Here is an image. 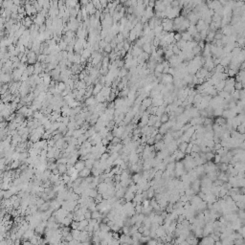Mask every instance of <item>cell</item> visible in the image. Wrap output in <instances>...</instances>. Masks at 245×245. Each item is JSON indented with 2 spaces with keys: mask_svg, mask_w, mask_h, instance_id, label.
<instances>
[{
  "mask_svg": "<svg viewBox=\"0 0 245 245\" xmlns=\"http://www.w3.org/2000/svg\"><path fill=\"white\" fill-rule=\"evenodd\" d=\"M92 172H91V169L88 168H83V169H81L80 171H79V177H82V178H85V177H87V176H89V175H91Z\"/></svg>",
  "mask_w": 245,
  "mask_h": 245,
  "instance_id": "6da1fadb",
  "label": "cell"
},
{
  "mask_svg": "<svg viewBox=\"0 0 245 245\" xmlns=\"http://www.w3.org/2000/svg\"><path fill=\"white\" fill-rule=\"evenodd\" d=\"M75 168H76V169L78 171H80L81 169H83V168H85V161L79 159V161L75 164Z\"/></svg>",
  "mask_w": 245,
  "mask_h": 245,
  "instance_id": "7a4b0ae2",
  "label": "cell"
},
{
  "mask_svg": "<svg viewBox=\"0 0 245 245\" xmlns=\"http://www.w3.org/2000/svg\"><path fill=\"white\" fill-rule=\"evenodd\" d=\"M188 145L189 143L188 142H181L179 145H178V149L183 153H186V150H187V148H188Z\"/></svg>",
  "mask_w": 245,
  "mask_h": 245,
  "instance_id": "3957f363",
  "label": "cell"
},
{
  "mask_svg": "<svg viewBox=\"0 0 245 245\" xmlns=\"http://www.w3.org/2000/svg\"><path fill=\"white\" fill-rule=\"evenodd\" d=\"M103 87H104V85H102L101 83H97V84H95L94 89H93V95H94V96H97L100 92L102 91Z\"/></svg>",
  "mask_w": 245,
  "mask_h": 245,
  "instance_id": "277c9868",
  "label": "cell"
},
{
  "mask_svg": "<svg viewBox=\"0 0 245 245\" xmlns=\"http://www.w3.org/2000/svg\"><path fill=\"white\" fill-rule=\"evenodd\" d=\"M202 50H203V49H202V48H201V47L197 44V45H195L193 48H192V53H193V55H194V56H200V54L202 53Z\"/></svg>",
  "mask_w": 245,
  "mask_h": 245,
  "instance_id": "5b68a950",
  "label": "cell"
},
{
  "mask_svg": "<svg viewBox=\"0 0 245 245\" xmlns=\"http://www.w3.org/2000/svg\"><path fill=\"white\" fill-rule=\"evenodd\" d=\"M160 121L162 123H166V122H168L169 121V114L168 113H164L163 115H161V117H160Z\"/></svg>",
  "mask_w": 245,
  "mask_h": 245,
  "instance_id": "8992f818",
  "label": "cell"
},
{
  "mask_svg": "<svg viewBox=\"0 0 245 245\" xmlns=\"http://www.w3.org/2000/svg\"><path fill=\"white\" fill-rule=\"evenodd\" d=\"M58 168H59V170H60V172H61V174H63V173H65L66 171H67V165L66 164H59L58 165Z\"/></svg>",
  "mask_w": 245,
  "mask_h": 245,
  "instance_id": "52a82bcc",
  "label": "cell"
},
{
  "mask_svg": "<svg viewBox=\"0 0 245 245\" xmlns=\"http://www.w3.org/2000/svg\"><path fill=\"white\" fill-rule=\"evenodd\" d=\"M223 36H224V34L218 30V31H216V33H215V35H214V39H215V40H222Z\"/></svg>",
  "mask_w": 245,
  "mask_h": 245,
  "instance_id": "ba28073f",
  "label": "cell"
},
{
  "mask_svg": "<svg viewBox=\"0 0 245 245\" xmlns=\"http://www.w3.org/2000/svg\"><path fill=\"white\" fill-rule=\"evenodd\" d=\"M72 221H73V219L72 218H69V217H67V216H65L64 217V219L62 220V224L64 225V226H70L71 225V223H72Z\"/></svg>",
  "mask_w": 245,
  "mask_h": 245,
  "instance_id": "9c48e42d",
  "label": "cell"
},
{
  "mask_svg": "<svg viewBox=\"0 0 245 245\" xmlns=\"http://www.w3.org/2000/svg\"><path fill=\"white\" fill-rule=\"evenodd\" d=\"M59 46H60V48H61V51H64V50H66V49H67L68 43H67V42H65V41L61 38V40L60 41V43H59Z\"/></svg>",
  "mask_w": 245,
  "mask_h": 245,
  "instance_id": "30bf717a",
  "label": "cell"
},
{
  "mask_svg": "<svg viewBox=\"0 0 245 245\" xmlns=\"http://www.w3.org/2000/svg\"><path fill=\"white\" fill-rule=\"evenodd\" d=\"M243 88H244V85L242 84L241 81H236V83H235V89H236V90L240 91V90H242Z\"/></svg>",
  "mask_w": 245,
  "mask_h": 245,
  "instance_id": "8fae6325",
  "label": "cell"
},
{
  "mask_svg": "<svg viewBox=\"0 0 245 245\" xmlns=\"http://www.w3.org/2000/svg\"><path fill=\"white\" fill-rule=\"evenodd\" d=\"M164 68H165V66L163 65V63H158V64L156 65V67H155V70H154V71L159 72V73H163Z\"/></svg>",
  "mask_w": 245,
  "mask_h": 245,
  "instance_id": "7c38bea8",
  "label": "cell"
},
{
  "mask_svg": "<svg viewBox=\"0 0 245 245\" xmlns=\"http://www.w3.org/2000/svg\"><path fill=\"white\" fill-rule=\"evenodd\" d=\"M64 139L63 138H61L60 140H58L57 142H56V147L58 148V149H62V146H63V144H64Z\"/></svg>",
  "mask_w": 245,
  "mask_h": 245,
  "instance_id": "4fadbf2b",
  "label": "cell"
},
{
  "mask_svg": "<svg viewBox=\"0 0 245 245\" xmlns=\"http://www.w3.org/2000/svg\"><path fill=\"white\" fill-rule=\"evenodd\" d=\"M98 193H99L98 189H90V191H89V196L93 197V198H95Z\"/></svg>",
  "mask_w": 245,
  "mask_h": 245,
  "instance_id": "5bb4252c",
  "label": "cell"
},
{
  "mask_svg": "<svg viewBox=\"0 0 245 245\" xmlns=\"http://www.w3.org/2000/svg\"><path fill=\"white\" fill-rule=\"evenodd\" d=\"M104 51L106 53V54H110L112 51H113V48L111 47V45H110V43H107L106 45H105V47L104 48Z\"/></svg>",
  "mask_w": 245,
  "mask_h": 245,
  "instance_id": "9a60e30c",
  "label": "cell"
},
{
  "mask_svg": "<svg viewBox=\"0 0 245 245\" xmlns=\"http://www.w3.org/2000/svg\"><path fill=\"white\" fill-rule=\"evenodd\" d=\"M103 200H104L103 193H100V192H99V193L97 194V196L95 197V201H96V203H97V204H98V203H101Z\"/></svg>",
  "mask_w": 245,
  "mask_h": 245,
  "instance_id": "2e32d148",
  "label": "cell"
},
{
  "mask_svg": "<svg viewBox=\"0 0 245 245\" xmlns=\"http://www.w3.org/2000/svg\"><path fill=\"white\" fill-rule=\"evenodd\" d=\"M154 138H155V143H156V142L162 141V140H163V138H164V135H163V134H161V133H159V131H158V133L154 136Z\"/></svg>",
  "mask_w": 245,
  "mask_h": 245,
  "instance_id": "e0dca14e",
  "label": "cell"
},
{
  "mask_svg": "<svg viewBox=\"0 0 245 245\" xmlns=\"http://www.w3.org/2000/svg\"><path fill=\"white\" fill-rule=\"evenodd\" d=\"M174 39H175L176 42L179 41V40H181V39H182V34L179 33V32H176L175 35H174Z\"/></svg>",
  "mask_w": 245,
  "mask_h": 245,
  "instance_id": "ac0fdd59",
  "label": "cell"
},
{
  "mask_svg": "<svg viewBox=\"0 0 245 245\" xmlns=\"http://www.w3.org/2000/svg\"><path fill=\"white\" fill-rule=\"evenodd\" d=\"M70 226H71V228H72V229H78V227L79 226V221H77V220H73Z\"/></svg>",
  "mask_w": 245,
  "mask_h": 245,
  "instance_id": "d6986e66",
  "label": "cell"
},
{
  "mask_svg": "<svg viewBox=\"0 0 245 245\" xmlns=\"http://www.w3.org/2000/svg\"><path fill=\"white\" fill-rule=\"evenodd\" d=\"M220 161H221V156L219 154H215L213 162H214V164H218V163H220Z\"/></svg>",
  "mask_w": 245,
  "mask_h": 245,
  "instance_id": "ffe728a7",
  "label": "cell"
},
{
  "mask_svg": "<svg viewBox=\"0 0 245 245\" xmlns=\"http://www.w3.org/2000/svg\"><path fill=\"white\" fill-rule=\"evenodd\" d=\"M79 177V171H75L74 173H72L71 175H70V179H71V181H75L77 178Z\"/></svg>",
  "mask_w": 245,
  "mask_h": 245,
  "instance_id": "44dd1931",
  "label": "cell"
},
{
  "mask_svg": "<svg viewBox=\"0 0 245 245\" xmlns=\"http://www.w3.org/2000/svg\"><path fill=\"white\" fill-rule=\"evenodd\" d=\"M84 216H85V219H91L92 218V212L90 210H87L86 212H85V214H84Z\"/></svg>",
  "mask_w": 245,
  "mask_h": 245,
  "instance_id": "7402d4cb",
  "label": "cell"
},
{
  "mask_svg": "<svg viewBox=\"0 0 245 245\" xmlns=\"http://www.w3.org/2000/svg\"><path fill=\"white\" fill-rule=\"evenodd\" d=\"M121 229V227L118 225V224H116V222H115V224L113 225V226H111V231L112 232H119V230Z\"/></svg>",
  "mask_w": 245,
  "mask_h": 245,
  "instance_id": "603a6c76",
  "label": "cell"
},
{
  "mask_svg": "<svg viewBox=\"0 0 245 245\" xmlns=\"http://www.w3.org/2000/svg\"><path fill=\"white\" fill-rule=\"evenodd\" d=\"M102 144H103V146L107 147V146L110 144V141H109L106 137H105V138H103V139H102Z\"/></svg>",
  "mask_w": 245,
  "mask_h": 245,
  "instance_id": "cb8c5ba5",
  "label": "cell"
},
{
  "mask_svg": "<svg viewBox=\"0 0 245 245\" xmlns=\"http://www.w3.org/2000/svg\"><path fill=\"white\" fill-rule=\"evenodd\" d=\"M117 48H118L119 50H122V49H123V41L117 43Z\"/></svg>",
  "mask_w": 245,
  "mask_h": 245,
  "instance_id": "d4e9b609",
  "label": "cell"
}]
</instances>
